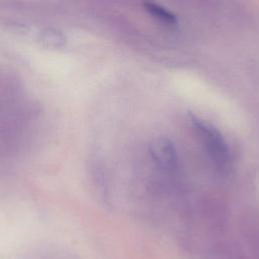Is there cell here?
Segmentation results:
<instances>
[{
    "label": "cell",
    "mask_w": 259,
    "mask_h": 259,
    "mask_svg": "<svg viewBox=\"0 0 259 259\" xmlns=\"http://www.w3.org/2000/svg\"><path fill=\"white\" fill-rule=\"evenodd\" d=\"M191 123L195 135L202 144L209 159L219 169H226L230 162L229 147L218 128L213 125L196 118L191 117Z\"/></svg>",
    "instance_id": "cell-1"
},
{
    "label": "cell",
    "mask_w": 259,
    "mask_h": 259,
    "mask_svg": "<svg viewBox=\"0 0 259 259\" xmlns=\"http://www.w3.org/2000/svg\"><path fill=\"white\" fill-rule=\"evenodd\" d=\"M149 152L155 164L163 171L172 172L177 167V152L170 140L154 139L149 146Z\"/></svg>",
    "instance_id": "cell-2"
},
{
    "label": "cell",
    "mask_w": 259,
    "mask_h": 259,
    "mask_svg": "<svg viewBox=\"0 0 259 259\" xmlns=\"http://www.w3.org/2000/svg\"><path fill=\"white\" fill-rule=\"evenodd\" d=\"M144 6L152 15L159 18L163 22L168 23V24H176L177 23V17L172 12H170L169 10L164 8L163 6L156 4L154 2H151V1H146L144 3Z\"/></svg>",
    "instance_id": "cell-3"
}]
</instances>
